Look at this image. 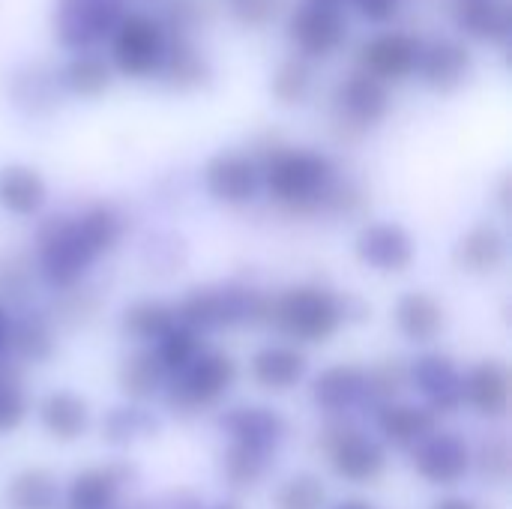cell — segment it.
Masks as SVG:
<instances>
[{"instance_id":"1","label":"cell","mask_w":512,"mask_h":509,"mask_svg":"<svg viewBox=\"0 0 512 509\" xmlns=\"http://www.w3.org/2000/svg\"><path fill=\"white\" fill-rule=\"evenodd\" d=\"M168 48V33L153 15H126L111 33V60L129 78L159 75Z\"/></svg>"},{"instance_id":"2","label":"cell","mask_w":512,"mask_h":509,"mask_svg":"<svg viewBox=\"0 0 512 509\" xmlns=\"http://www.w3.org/2000/svg\"><path fill=\"white\" fill-rule=\"evenodd\" d=\"M333 180V165L327 156L312 150H282L267 168L270 192L285 204L318 201Z\"/></svg>"},{"instance_id":"3","label":"cell","mask_w":512,"mask_h":509,"mask_svg":"<svg viewBox=\"0 0 512 509\" xmlns=\"http://www.w3.org/2000/svg\"><path fill=\"white\" fill-rule=\"evenodd\" d=\"M129 0H57L54 30L66 48L84 51L117 30Z\"/></svg>"},{"instance_id":"4","label":"cell","mask_w":512,"mask_h":509,"mask_svg":"<svg viewBox=\"0 0 512 509\" xmlns=\"http://www.w3.org/2000/svg\"><path fill=\"white\" fill-rule=\"evenodd\" d=\"M339 321H342L339 300L321 288H297L276 303V324L285 333L306 342L327 339L339 327Z\"/></svg>"},{"instance_id":"5","label":"cell","mask_w":512,"mask_h":509,"mask_svg":"<svg viewBox=\"0 0 512 509\" xmlns=\"http://www.w3.org/2000/svg\"><path fill=\"white\" fill-rule=\"evenodd\" d=\"M345 33H348L345 15L339 9H327V6H315V3L300 6L288 24V36L303 57L333 54L342 45Z\"/></svg>"},{"instance_id":"6","label":"cell","mask_w":512,"mask_h":509,"mask_svg":"<svg viewBox=\"0 0 512 509\" xmlns=\"http://www.w3.org/2000/svg\"><path fill=\"white\" fill-rule=\"evenodd\" d=\"M336 114L354 126V129H366V126H375L378 120H384L387 108H390V93L387 87L366 75V72H354L351 78H345L336 90Z\"/></svg>"},{"instance_id":"7","label":"cell","mask_w":512,"mask_h":509,"mask_svg":"<svg viewBox=\"0 0 512 509\" xmlns=\"http://www.w3.org/2000/svg\"><path fill=\"white\" fill-rule=\"evenodd\" d=\"M420 57V42L408 33H381L372 42L363 45L360 51V66L366 75L384 81H399L408 78L417 69Z\"/></svg>"},{"instance_id":"8","label":"cell","mask_w":512,"mask_h":509,"mask_svg":"<svg viewBox=\"0 0 512 509\" xmlns=\"http://www.w3.org/2000/svg\"><path fill=\"white\" fill-rule=\"evenodd\" d=\"M204 183L213 198L228 204H243L255 198L261 186V171L243 153H219L216 159H210L204 171Z\"/></svg>"},{"instance_id":"9","label":"cell","mask_w":512,"mask_h":509,"mask_svg":"<svg viewBox=\"0 0 512 509\" xmlns=\"http://www.w3.org/2000/svg\"><path fill=\"white\" fill-rule=\"evenodd\" d=\"M432 90H456L471 72V51L459 39H435L420 45L417 69Z\"/></svg>"},{"instance_id":"10","label":"cell","mask_w":512,"mask_h":509,"mask_svg":"<svg viewBox=\"0 0 512 509\" xmlns=\"http://www.w3.org/2000/svg\"><path fill=\"white\" fill-rule=\"evenodd\" d=\"M414 468L429 480L441 486H453L468 471V447L456 435H435L423 438L420 450L414 453Z\"/></svg>"},{"instance_id":"11","label":"cell","mask_w":512,"mask_h":509,"mask_svg":"<svg viewBox=\"0 0 512 509\" xmlns=\"http://www.w3.org/2000/svg\"><path fill=\"white\" fill-rule=\"evenodd\" d=\"M90 258H96V252L87 246L78 222H66L54 228V237L45 240V270L60 285L75 282L90 264Z\"/></svg>"},{"instance_id":"12","label":"cell","mask_w":512,"mask_h":509,"mask_svg":"<svg viewBox=\"0 0 512 509\" xmlns=\"http://www.w3.org/2000/svg\"><path fill=\"white\" fill-rule=\"evenodd\" d=\"M231 378H234V363L228 357H222V354L195 357L183 369V384L174 393V399L180 396L183 405H207L228 390Z\"/></svg>"},{"instance_id":"13","label":"cell","mask_w":512,"mask_h":509,"mask_svg":"<svg viewBox=\"0 0 512 509\" xmlns=\"http://www.w3.org/2000/svg\"><path fill=\"white\" fill-rule=\"evenodd\" d=\"M330 456H333V468L345 480H354V483H369L384 471L381 447L363 438L360 432H342L330 444Z\"/></svg>"},{"instance_id":"14","label":"cell","mask_w":512,"mask_h":509,"mask_svg":"<svg viewBox=\"0 0 512 509\" xmlns=\"http://www.w3.org/2000/svg\"><path fill=\"white\" fill-rule=\"evenodd\" d=\"M360 258L375 270H405L414 258L411 237L396 225H372L360 234Z\"/></svg>"},{"instance_id":"15","label":"cell","mask_w":512,"mask_h":509,"mask_svg":"<svg viewBox=\"0 0 512 509\" xmlns=\"http://www.w3.org/2000/svg\"><path fill=\"white\" fill-rule=\"evenodd\" d=\"M414 381L426 393V399L441 411H453L465 399V381L444 357H423L414 369Z\"/></svg>"},{"instance_id":"16","label":"cell","mask_w":512,"mask_h":509,"mask_svg":"<svg viewBox=\"0 0 512 509\" xmlns=\"http://www.w3.org/2000/svg\"><path fill=\"white\" fill-rule=\"evenodd\" d=\"M456 21L465 33L486 42H507L510 36V6L504 0H462Z\"/></svg>"},{"instance_id":"17","label":"cell","mask_w":512,"mask_h":509,"mask_svg":"<svg viewBox=\"0 0 512 509\" xmlns=\"http://www.w3.org/2000/svg\"><path fill=\"white\" fill-rule=\"evenodd\" d=\"M159 78L171 87L189 90L207 81V60L186 36H168V48L159 66Z\"/></svg>"},{"instance_id":"18","label":"cell","mask_w":512,"mask_h":509,"mask_svg":"<svg viewBox=\"0 0 512 509\" xmlns=\"http://www.w3.org/2000/svg\"><path fill=\"white\" fill-rule=\"evenodd\" d=\"M45 201V183L33 168L12 165L0 174V204L18 216L36 213Z\"/></svg>"},{"instance_id":"19","label":"cell","mask_w":512,"mask_h":509,"mask_svg":"<svg viewBox=\"0 0 512 509\" xmlns=\"http://www.w3.org/2000/svg\"><path fill=\"white\" fill-rule=\"evenodd\" d=\"M306 372V360L303 354H297L294 348H267L255 357L252 363V375L258 384L270 387V390H288L294 387Z\"/></svg>"},{"instance_id":"20","label":"cell","mask_w":512,"mask_h":509,"mask_svg":"<svg viewBox=\"0 0 512 509\" xmlns=\"http://www.w3.org/2000/svg\"><path fill=\"white\" fill-rule=\"evenodd\" d=\"M465 396L480 414H504L507 396H510V381L507 372L498 363H483L465 384Z\"/></svg>"},{"instance_id":"21","label":"cell","mask_w":512,"mask_h":509,"mask_svg":"<svg viewBox=\"0 0 512 509\" xmlns=\"http://www.w3.org/2000/svg\"><path fill=\"white\" fill-rule=\"evenodd\" d=\"M234 438H237V447H246V450H255L264 456V450L282 435V420L264 408H240L231 420H228Z\"/></svg>"},{"instance_id":"22","label":"cell","mask_w":512,"mask_h":509,"mask_svg":"<svg viewBox=\"0 0 512 509\" xmlns=\"http://www.w3.org/2000/svg\"><path fill=\"white\" fill-rule=\"evenodd\" d=\"M396 321L402 327V333L414 342H429L438 336L441 324H444V312L441 306L426 297V294H408L402 297L399 309H396Z\"/></svg>"},{"instance_id":"23","label":"cell","mask_w":512,"mask_h":509,"mask_svg":"<svg viewBox=\"0 0 512 509\" xmlns=\"http://www.w3.org/2000/svg\"><path fill=\"white\" fill-rule=\"evenodd\" d=\"M120 471L117 468H93L81 477H75L69 504L72 509H105L111 507L114 495L120 492Z\"/></svg>"},{"instance_id":"24","label":"cell","mask_w":512,"mask_h":509,"mask_svg":"<svg viewBox=\"0 0 512 509\" xmlns=\"http://www.w3.org/2000/svg\"><path fill=\"white\" fill-rule=\"evenodd\" d=\"M42 423L54 438L72 441L87 426V408L81 399H75L69 393H54L42 402Z\"/></svg>"},{"instance_id":"25","label":"cell","mask_w":512,"mask_h":509,"mask_svg":"<svg viewBox=\"0 0 512 509\" xmlns=\"http://www.w3.org/2000/svg\"><path fill=\"white\" fill-rule=\"evenodd\" d=\"M366 390V378L363 372L351 369V366H336L330 372H324L315 384V402L330 408V411H339L345 405H351L360 393Z\"/></svg>"},{"instance_id":"26","label":"cell","mask_w":512,"mask_h":509,"mask_svg":"<svg viewBox=\"0 0 512 509\" xmlns=\"http://www.w3.org/2000/svg\"><path fill=\"white\" fill-rule=\"evenodd\" d=\"M12 509H51L57 501V483L48 471H24L6 489Z\"/></svg>"},{"instance_id":"27","label":"cell","mask_w":512,"mask_h":509,"mask_svg":"<svg viewBox=\"0 0 512 509\" xmlns=\"http://www.w3.org/2000/svg\"><path fill=\"white\" fill-rule=\"evenodd\" d=\"M189 324L216 327L243 318V300L237 294H195L183 309Z\"/></svg>"},{"instance_id":"28","label":"cell","mask_w":512,"mask_h":509,"mask_svg":"<svg viewBox=\"0 0 512 509\" xmlns=\"http://www.w3.org/2000/svg\"><path fill=\"white\" fill-rule=\"evenodd\" d=\"M456 258L468 270H492L504 258V237L495 228H477L459 243Z\"/></svg>"},{"instance_id":"29","label":"cell","mask_w":512,"mask_h":509,"mask_svg":"<svg viewBox=\"0 0 512 509\" xmlns=\"http://www.w3.org/2000/svg\"><path fill=\"white\" fill-rule=\"evenodd\" d=\"M108 78H111L108 63L96 54H87V51L72 57L66 72H63V84L78 96H99L108 87Z\"/></svg>"},{"instance_id":"30","label":"cell","mask_w":512,"mask_h":509,"mask_svg":"<svg viewBox=\"0 0 512 509\" xmlns=\"http://www.w3.org/2000/svg\"><path fill=\"white\" fill-rule=\"evenodd\" d=\"M381 429L390 441H396L402 447L420 444L432 432V414L417 411V408H387L381 414Z\"/></svg>"},{"instance_id":"31","label":"cell","mask_w":512,"mask_h":509,"mask_svg":"<svg viewBox=\"0 0 512 509\" xmlns=\"http://www.w3.org/2000/svg\"><path fill=\"white\" fill-rule=\"evenodd\" d=\"M270 90L279 102L285 105H294V102H303L312 90V69L303 57H294V60H285L273 81H270Z\"/></svg>"},{"instance_id":"32","label":"cell","mask_w":512,"mask_h":509,"mask_svg":"<svg viewBox=\"0 0 512 509\" xmlns=\"http://www.w3.org/2000/svg\"><path fill=\"white\" fill-rule=\"evenodd\" d=\"M171 324H174L171 312L159 303H141L132 312H126V327L141 339H159L168 330H174Z\"/></svg>"},{"instance_id":"33","label":"cell","mask_w":512,"mask_h":509,"mask_svg":"<svg viewBox=\"0 0 512 509\" xmlns=\"http://www.w3.org/2000/svg\"><path fill=\"white\" fill-rule=\"evenodd\" d=\"M324 507V486L315 477H294L288 480L279 495L276 509H321Z\"/></svg>"},{"instance_id":"34","label":"cell","mask_w":512,"mask_h":509,"mask_svg":"<svg viewBox=\"0 0 512 509\" xmlns=\"http://www.w3.org/2000/svg\"><path fill=\"white\" fill-rule=\"evenodd\" d=\"M162 378V363L153 354H141L135 357L126 369H123V390L132 396H150L156 390Z\"/></svg>"},{"instance_id":"35","label":"cell","mask_w":512,"mask_h":509,"mask_svg":"<svg viewBox=\"0 0 512 509\" xmlns=\"http://www.w3.org/2000/svg\"><path fill=\"white\" fill-rule=\"evenodd\" d=\"M162 351H159V363L162 369H186L195 354H198V345H195V336L189 330H168L162 336Z\"/></svg>"},{"instance_id":"36","label":"cell","mask_w":512,"mask_h":509,"mask_svg":"<svg viewBox=\"0 0 512 509\" xmlns=\"http://www.w3.org/2000/svg\"><path fill=\"white\" fill-rule=\"evenodd\" d=\"M279 0H231V15L246 27H261L273 18Z\"/></svg>"},{"instance_id":"37","label":"cell","mask_w":512,"mask_h":509,"mask_svg":"<svg viewBox=\"0 0 512 509\" xmlns=\"http://www.w3.org/2000/svg\"><path fill=\"white\" fill-rule=\"evenodd\" d=\"M24 417V396L12 384H0V432L15 429Z\"/></svg>"},{"instance_id":"38","label":"cell","mask_w":512,"mask_h":509,"mask_svg":"<svg viewBox=\"0 0 512 509\" xmlns=\"http://www.w3.org/2000/svg\"><path fill=\"white\" fill-rule=\"evenodd\" d=\"M399 3L402 0H354L360 15L369 21H390L399 12Z\"/></svg>"},{"instance_id":"39","label":"cell","mask_w":512,"mask_h":509,"mask_svg":"<svg viewBox=\"0 0 512 509\" xmlns=\"http://www.w3.org/2000/svg\"><path fill=\"white\" fill-rule=\"evenodd\" d=\"M435 509H477L471 501H444V504H438Z\"/></svg>"},{"instance_id":"40","label":"cell","mask_w":512,"mask_h":509,"mask_svg":"<svg viewBox=\"0 0 512 509\" xmlns=\"http://www.w3.org/2000/svg\"><path fill=\"white\" fill-rule=\"evenodd\" d=\"M6 339H9V324H6V318L0 315V348L6 345Z\"/></svg>"},{"instance_id":"41","label":"cell","mask_w":512,"mask_h":509,"mask_svg":"<svg viewBox=\"0 0 512 509\" xmlns=\"http://www.w3.org/2000/svg\"><path fill=\"white\" fill-rule=\"evenodd\" d=\"M309 3H315V6H327V9H339V3H345V0H309Z\"/></svg>"},{"instance_id":"42","label":"cell","mask_w":512,"mask_h":509,"mask_svg":"<svg viewBox=\"0 0 512 509\" xmlns=\"http://www.w3.org/2000/svg\"><path fill=\"white\" fill-rule=\"evenodd\" d=\"M339 509H372L369 504H360V501H351V504H342Z\"/></svg>"},{"instance_id":"43","label":"cell","mask_w":512,"mask_h":509,"mask_svg":"<svg viewBox=\"0 0 512 509\" xmlns=\"http://www.w3.org/2000/svg\"><path fill=\"white\" fill-rule=\"evenodd\" d=\"M219 509H228V507H219Z\"/></svg>"}]
</instances>
